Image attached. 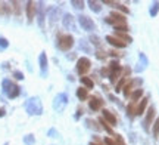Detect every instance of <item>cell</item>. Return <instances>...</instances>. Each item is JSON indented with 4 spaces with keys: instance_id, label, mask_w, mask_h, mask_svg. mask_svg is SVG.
I'll return each mask as SVG.
<instances>
[{
    "instance_id": "obj_1",
    "label": "cell",
    "mask_w": 159,
    "mask_h": 145,
    "mask_svg": "<svg viewBox=\"0 0 159 145\" xmlns=\"http://www.w3.org/2000/svg\"><path fill=\"white\" fill-rule=\"evenodd\" d=\"M3 90H5V93L7 95V98L13 99L19 95L21 87L18 86V85H15V83L11 80H3Z\"/></svg>"
},
{
    "instance_id": "obj_2",
    "label": "cell",
    "mask_w": 159,
    "mask_h": 145,
    "mask_svg": "<svg viewBox=\"0 0 159 145\" xmlns=\"http://www.w3.org/2000/svg\"><path fill=\"white\" fill-rule=\"evenodd\" d=\"M25 108L28 111L30 114H34V116H39L43 113V105L40 102L39 98H31L27 101V104H25Z\"/></svg>"
},
{
    "instance_id": "obj_3",
    "label": "cell",
    "mask_w": 159,
    "mask_h": 145,
    "mask_svg": "<svg viewBox=\"0 0 159 145\" xmlns=\"http://www.w3.org/2000/svg\"><path fill=\"white\" fill-rule=\"evenodd\" d=\"M57 46H59L61 51L66 52V51H69L71 47L74 46V37L71 34H61L59 39H57Z\"/></svg>"
},
{
    "instance_id": "obj_4",
    "label": "cell",
    "mask_w": 159,
    "mask_h": 145,
    "mask_svg": "<svg viewBox=\"0 0 159 145\" xmlns=\"http://www.w3.org/2000/svg\"><path fill=\"white\" fill-rule=\"evenodd\" d=\"M106 22L112 24L114 27H119V25H127V21H125V17L121 15V13H116V12H112L108 18H106Z\"/></svg>"
},
{
    "instance_id": "obj_5",
    "label": "cell",
    "mask_w": 159,
    "mask_h": 145,
    "mask_svg": "<svg viewBox=\"0 0 159 145\" xmlns=\"http://www.w3.org/2000/svg\"><path fill=\"white\" fill-rule=\"evenodd\" d=\"M91 67V62L89 58H85V56H83V58H80L78 61H77V73L81 75H84L87 71L90 70Z\"/></svg>"
},
{
    "instance_id": "obj_6",
    "label": "cell",
    "mask_w": 159,
    "mask_h": 145,
    "mask_svg": "<svg viewBox=\"0 0 159 145\" xmlns=\"http://www.w3.org/2000/svg\"><path fill=\"white\" fill-rule=\"evenodd\" d=\"M78 22L85 31H93V30H96V24L93 22V19L89 17H85V15H80Z\"/></svg>"
},
{
    "instance_id": "obj_7",
    "label": "cell",
    "mask_w": 159,
    "mask_h": 145,
    "mask_svg": "<svg viewBox=\"0 0 159 145\" xmlns=\"http://www.w3.org/2000/svg\"><path fill=\"white\" fill-rule=\"evenodd\" d=\"M68 104V96L65 95V93H59L56 98H55V102H53V107H55V110L56 111H63V108L66 107Z\"/></svg>"
},
{
    "instance_id": "obj_8",
    "label": "cell",
    "mask_w": 159,
    "mask_h": 145,
    "mask_svg": "<svg viewBox=\"0 0 159 145\" xmlns=\"http://www.w3.org/2000/svg\"><path fill=\"white\" fill-rule=\"evenodd\" d=\"M37 3L35 2H28L27 3V18H28V22H31L34 19L35 13H37Z\"/></svg>"
},
{
    "instance_id": "obj_9",
    "label": "cell",
    "mask_w": 159,
    "mask_h": 145,
    "mask_svg": "<svg viewBox=\"0 0 159 145\" xmlns=\"http://www.w3.org/2000/svg\"><path fill=\"white\" fill-rule=\"evenodd\" d=\"M137 85H142V79H134V80H131L130 83H127L125 87H124V95L125 96H130L131 92L136 90L134 87H137Z\"/></svg>"
},
{
    "instance_id": "obj_10",
    "label": "cell",
    "mask_w": 159,
    "mask_h": 145,
    "mask_svg": "<svg viewBox=\"0 0 159 145\" xmlns=\"http://www.w3.org/2000/svg\"><path fill=\"white\" fill-rule=\"evenodd\" d=\"M155 113H156L155 107H150L148 111V114H146V118H144V129H146V130L149 129V124H152V122H153Z\"/></svg>"
},
{
    "instance_id": "obj_11",
    "label": "cell",
    "mask_w": 159,
    "mask_h": 145,
    "mask_svg": "<svg viewBox=\"0 0 159 145\" xmlns=\"http://www.w3.org/2000/svg\"><path fill=\"white\" fill-rule=\"evenodd\" d=\"M103 117H105V122L108 123V124H112V126H116V117L111 113L109 110H103Z\"/></svg>"
},
{
    "instance_id": "obj_12",
    "label": "cell",
    "mask_w": 159,
    "mask_h": 145,
    "mask_svg": "<svg viewBox=\"0 0 159 145\" xmlns=\"http://www.w3.org/2000/svg\"><path fill=\"white\" fill-rule=\"evenodd\" d=\"M106 41H108L109 45H112V46L125 47V43H124V41H121L118 37H114V36H106Z\"/></svg>"
},
{
    "instance_id": "obj_13",
    "label": "cell",
    "mask_w": 159,
    "mask_h": 145,
    "mask_svg": "<svg viewBox=\"0 0 159 145\" xmlns=\"http://www.w3.org/2000/svg\"><path fill=\"white\" fill-rule=\"evenodd\" d=\"M103 3H106V5H111V6H112V7H116L118 11L124 12V13H128V12H130V9H128L127 6L121 5V3H118V2H111V0H105Z\"/></svg>"
},
{
    "instance_id": "obj_14",
    "label": "cell",
    "mask_w": 159,
    "mask_h": 145,
    "mask_svg": "<svg viewBox=\"0 0 159 145\" xmlns=\"http://www.w3.org/2000/svg\"><path fill=\"white\" fill-rule=\"evenodd\" d=\"M90 108L93 111H99L100 110V107L103 105V101L102 99H99V98H96V96H93V98H90Z\"/></svg>"
},
{
    "instance_id": "obj_15",
    "label": "cell",
    "mask_w": 159,
    "mask_h": 145,
    "mask_svg": "<svg viewBox=\"0 0 159 145\" xmlns=\"http://www.w3.org/2000/svg\"><path fill=\"white\" fill-rule=\"evenodd\" d=\"M148 101H149V98H143L140 101V104L136 107V116H142L143 113H144L146 107H148Z\"/></svg>"
},
{
    "instance_id": "obj_16",
    "label": "cell",
    "mask_w": 159,
    "mask_h": 145,
    "mask_svg": "<svg viewBox=\"0 0 159 145\" xmlns=\"http://www.w3.org/2000/svg\"><path fill=\"white\" fill-rule=\"evenodd\" d=\"M63 25H65L66 28H69V30H74L75 28L74 17H72V15H69V13H66V15L63 17Z\"/></svg>"
},
{
    "instance_id": "obj_17",
    "label": "cell",
    "mask_w": 159,
    "mask_h": 145,
    "mask_svg": "<svg viewBox=\"0 0 159 145\" xmlns=\"http://www.w3.org/2000/svg\"><path fill=\"white\" fill-rule=\"evenodd\" d=\"M11 13V6L6 2H0V17H6Z\"/></svg>"
},
{
    "instance_id": "obj_18",
    "label": "cell",
    "mask_w": 159,
    "mask_h": 145,
    "mask_svg": "<svg viewBox=\"0 0 159 145\" xmlns=\"http://www.w3.org/2000/svg\"><path fill=\"white\" fill-rule=\"evenodd\" d=\"M146 65H148V58L144 53H140V64H139V67H136V71H139V73L143 71L146 68Z\"/></svg>"
},
{
    "instance_id": "obj_19",
    "label": "cell",
    "mask_w": 159,
    "mask_h": 145,
    "mask_svg": "<svg viewBox=\"0 0 159 145\" xmlns=\"http://www.w3.org/2000/svg\"><path fill=\"white\" fill-rule=\"evenodd\" d=\"M77 96L80 98V101H85V99L89 98L87 89H85V87H78V89H77Z\"/></svg>"
},
{
    "instance_id": "obj_20",
    "label": "cell",
    "mask_w": 159,
    "mask_h": 145,
    "mask_svg": "<svg viewBox=\"0 0 159 145\" xmlns=\"http://www.w3.org/2000/svg\"><path fill=\"white\" fill-rule=\"evenodd\" d=\"M49 13H50V21L52 22H55V21H57L59 19V15H61V12H59V9H55V7H50L49 9Z\"/></svg>"
},
{
    "instance_id": "obj_21",
    "label": "cell",
    "mask_w": 159,
    "mask_h": 145,
    "mask_svg": "<svg viewBox=\"0 0 159 145\" xmlns=\"http://www.w3.org/2000/svg\"><path fill=\"white\" fill-rule=\"evenodd\" d=\"M142 95H143V89H136V90H134V92L130 95L131 102H137L139 99L142 98Z\"/></svg>"
},
{
    "instance_id": "obj_22",
    "label": "cell",
    "mask_w": 159,
    "mask_h": 145,
    "mask_svg": "<svg viewBox=\"0 0 159 145\" xmlns=\"http://www.w3.org/2000/svg\"><path fill=\"white\" fill-rule=\"evenodd\" d=\"M89 6H90V9L93 12H100L102 11V3L94 2V0H90V2H89Z\"/></svg>"
},
{
    "instance_id": "obj_23",
    "label": "cell",
    "mask_w": 159,
    "mask_h": 145,
    "mask_svg": "<svg viewBox=\"0 0 159 145\" xmlns=\"http://www.w3.org/2000/svg\"><path fill=\"white\" fill-rule=\"evenodd\" d=\"M40 67H41V71L46 73V70H47V56H46L44 52L40 55Z\"/></svg>"
},
{
    "instance_id": "obj_24",
    "label": "cell",
    "mask_w": 159,
    "mask_h": 145,
    "mask_svg": "<svg viewBox=\"0 0 159 145\" xmlns=\"http://www.w3.org/2000/svg\"><path fill=\"white\" fill-rule=\"evenodd\" d=\"M85 124H87V128L93 129V130H96V132L97 130H100V126H99L94 120H91V118H87V120H85Z\"/></svg>"
},
{
    "instance_id": "obj_25",
    "label": "cell",
    "mask_w": 159,
    "mask_h": 145,
    "mask_svg": "<svg viewBox=\"0 0 159 145\" xmlns=\"http://www.w3.org/2000/svg\"><path fill=\"white\" fill-rule=\"evenodd\" d=\"M81 83H83L87 89H93V86H94L93 80H91V79H89V77H81Z\"/></svg>"
},
{
    "instance_id": "obj_26",
    "label": "cell",
    "mask_w": 159,
    "mask_h": 145,
    "mask_svg": "<svg viewBox=\"0 0 159 145\" xmlns=\"http://www.w3.org/2000/svg\"><path fill=\"white\" fill-rule=\"evenodd\" d=\"M121 71H122V70L111 71V73H109V80L112 81V83H115V81L118 80V77H119V74H121Z\"/></svg>"
},
{
    "instance_id": "obj_27",
    "label": "cell",
    "mask_w": 159,
    "mask_h": 145,
    "mask_svg": "<svg viewBox=\"0 0 159 145\" xmlns=\"http://www.w3.org/2000/svg\"><path fill=\"white\" fill-rule=\"evenodd\" d=\"M118 37H119V40L124 41V43H131L133 41V39L128 34H125V33H118Z\"/></svg>"
},
{
    "instance_id": "obj_28",
    "label": "cell",
    "mask_w": 159,
    "mask_h": 145,
    "mask_svg": "<svg viewBox=\"0 0 159 145\" xmlns=\"http://www.w3.org/2000/svg\"><path fill=\"white\" fill-rule=\"evenodd\" d=\"M158 11H159V2H155L152 5V7H150V17H156Z\"/></svg>"
},
{
    "instance_id": "obj_29",
    "label": "cell",
    "mask_w": 159,
    "mask_h": 145,
    "mask_svg": "<svg viewBox=\"0 0 159 145\" xmlns=\"http://www.w3.org/2000/svg\"><path fill=\"white\" fill-rule=\"evenodd\" d=\"M136 105H137V102H131V104L127 107L128 116H136Z\"/></svg>"
},
{
    "instance_id": "obj_30",
    "label": "cell",
    "mask_w": 159,
    "mask_h": 145,
    "mask_svg": "<svg viewBox=\"0 0 159 145\" xmlns=\"http://www.w3.org/2000/svg\"><path fill=\"white\" fill-rule=\"evenodd\" d=\"M11 5L13 6V12H15V15H21V5H19V2H12Z\"/></svg>"
},
{
    "instance_id": "obj_31",
    "label": "cell",
    "mask_w": 159,
    "mask_h": 145,
    "mask_svg": "<svg viewBox=\"0 0 159 145\" xmlns=\"http://www.w3.org/2000/svg\"><path fill=\"white\" fill-rule=\"evenodd\" d=\"M116 70H122V68H121V65H119L116 61H112V62L109 64V71H116Z\"/></svg>"
},
{
    "instance_id": "obj_32",
    "label": "cell",
    "mask_w": 159,
    "mask_h": 145,
    "mask_svg": "<svg viewBox=\"0 0 159 145\" xmlns=\"http://www.w3.org/2000/svg\"><path fill=\"white\" fill-rule=\"evenodd\" d=\"M71 3H72V6L75 9H83L84 7V2H81V0H72Z\"/></svg>"
},
{
    "instance_id": "obj_33",
    "label": "cell",
    "mask_w": 159,
    "mask_h": 145,
    "mask_svg": "<svg viewBox=\"0 0 159 145\" xmlns=\"http://www.w3.org/2000/svg\"><path fill=\"white\" fill-rule=\"evenodd\" d=\"M153 136L155 138L159 136V117L156 118V122H155V124H153Z\"/></svg>"
},
{
    "instance_id": "obj_34",
    "label": "cell",
    "mask_w": 159,
    "mask_h": 145,
    "mask_svg": "<svg viewBox=\"0 0 159 145\" xmlns=\"http://www.w3.org/2000/svg\"><path fill=\"white\" fill-rule=\"evenodd\" d=\"M125 81H127V77H122V79H121V81H119L118 85H116V89H115L116 92H121V90H122V87H124V85H125Z\"/></svg>"
},
{
    "instance_id": "obj_35",
    "label": "cell",
    "mask_w": 159,
    "mask_h": 145,
    "mask_svg": "<svg viewBox=\"0 0 159 145\" xmlns=\"http://www.w3.org/2000/svg\"><path fill=\"white\" fill-rule=\"evenodd\" d=\"M90 43L94 45V46H99V45H100V39H99L97 36H90Z\"/></svg>"
},
{
    "instance_id": "obj_36",
    "label": "cell",
    "mask_w": 159,
    "mask_h": 145,
    "mask_svg": "<svg viewBox=\"0 0 159 145\" xmlns=\"http://www.w3.org/2000/svg\"><path fill=\"white\" fill-rule=\"evenodd\" d=\"M99 122L102 123V124H103V128H105V129H106V130H108V133L114 135V130H112V129L109 128V124H108V123H106V122H105V120H102V118H100V120H99Z\"/></svg>"
},
{
    "instance_id": "obj_37",
    "label": "cell",
    "mask_w": 159,
    "mask_h": 145,
    "mask_svg": "<svg viewBox=\"0 0 159 145\" xmlns=\"http://www.w3.org/2000/svg\"><path fill=\"white\" fill-rule=\"evenodd\" d=\"M25 144L27 145H33L34 144V136H33V135H28V136H25Z\"/></svg>"
},
{
    "instance_id": "obj_38",
    "label": "cell",
    "mask_w": 159,
    "mask_h": 145,
    "mask_svg": "<svg viewBox=\"0 0 159 145\" xmlns=\"http://www.w3.org/2000/svg\"><path fill=\"white\" fill-rule=\"evenodd\" d=\"M115 141H116V145H125V141L122 139L121 135H115Z\"/></svg>"
},
{
    "instance_id": "obj_39",
    "label": "cell",
    "mask_w": 159,
    "mask_h": 145,
    "mask_svg": "<svg viewBox=\"0 0 159 145\" xmlns=\"http://www.w3.org/2000/svg\"><path fill=\"white\" fill-rule=\"evenodd\" d=\"M7 45H9V43H7V40H6L5 37H0V49H6Z\"/></svg>"
},
{
    "instance_id": "obj_40",
    "label": "cell",
    "mask_w": 159,
    "mask_h": 145,
    "mask_svg": "<svg viewBox=\"0 0 159 145\" xmlns=\"http://www.w3.org/2000/svg\"><path fill=\"white\" fill-rule=\"evenodd\" d=\"M96 56H97L99 59H105V56H106V53L103 52V51H97V52H96Z\"/></svg>"
},
{
    "instance_id": "obj_41",
    "label": "cell",
    "mask_w": 159,
    "mask_h": 145,
    "mask_svg": "<svg viewBox=\"0 0 159 145\" xmlns=\"http://www.w3.org/2000/svg\"><path fill=\"white\" fill-rule=\"evenodd\" d=\"M13 75H15V79H18V80H22V79H24V74L21 73V71H15V73H13Z\"/></svg>"
},
{
    "instance_id": "obj_42",
    "label": "cell",
    "mask_w": 159,
    "mask_h": 145,
    "mask_svg": "<svg viewBox=\"0 0 159 145\" xmlns=\"http://www.w3.org/2000/svg\"><path fill=\"white\" fill-rule=\"evenodd\" d=\"M100 73H102L103 75H108V77H109V73H111V71H109V68H102V71H100Z\"/></svg>"
},
{
    "instance_id": "obj_43",
    "label": "cell",
    "mask_w": 159,
    "mask_h": 145,
    "mask_svg": "<svg viewBox=\"0 0 159 145\" xmlns=\"http://www.w3.org/2000/svg\"><path fill=\"white\" fill-rule=\"evenodd\" d=\"M105 144H106V145H116V144L114 142V141L109 139V138H106V139H105Z\"/></svg>"
},
{
    "instance_id": "obj_44",
    "label": "cell",
    "mask_w": 159,
    "mask_h": 145,
    "mask_svg": "<svg viewBox=\"0 0 159 145\" xmlns=\"http://www.w3.org/2000/svg\"><path fill=\"white\" fill-rule=\"evenodd\" d=\"M5 113H6L5 108H0V117H3V116H5Z\"/></svg>"
},
{
    "instance_id": "obj_45",
    "label": "cell",
    "mask_w": 159,
    "mask_h": 145,
    "mask_svg": "<svg viewBox=\"0 0 159 145\" xmlns=\"http://www.w3.org/2000/svg\"><path fill=\"white\" fill-rule=\"evenodd\" d=\"M75 117H77V118H78V117H81V110L77 111V114H75Z\"/></svg>"
},
{
    "instance_id": "obj_46",
    "label": "cell",
    "mask_w": 159,
    "mask_h": 145,
    "mask_svg": "<svg viewBox=\"0 0 159 145\" xmlns=\"http://www.w3.org/2000/svg\"><path fill=\"white\" fill-rule=\"evenodd\" d=\"M90 145H97V144H90Z\"/></svg>"
}]
</instances>
